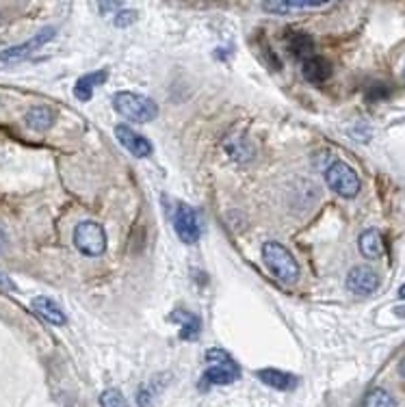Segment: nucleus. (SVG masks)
<instances>
[{
  "mask_svg": "<svg viewBox=\"0 0 405 407\" xmlns=\"http://www.w3.org/2000/svg\"><path fill=\"white\" fill-rule=\"evenodd\" d=\"M262 258L269 267V271L284 284H293L299 278V262L295 256L278 241H267L262 245Z\"/></svg>",
  "mask_w": 405,
  "mask_h": 407,
  "instance_id": "nucleus-2",
  "label": "nucleus"
},
{
  "mask_svg": "<svg viewBox=\"0 0 405 407\" xmlns=\"http://www.w3.org/2000/svg\"><path fill=\"white\" fill-rule=\"evenodd\" d=\"M286 46L297 59L315 57V39L304 31H286Z\"/></svg>",
  "mask_w": 405,
  "mask_h": 407,
  "instance_id": "nucleus-12",
  "label": "nucleus"
},
{
  "mask_svg": "<svg viewBox=\"0 0 405 407\" xmlns=\"http://www.w3.org/2000/svg\"><path fill=\"white\" fill-rule=\"evenodd\" d=\"M362 407H397V401L388 390L373 388L367 392V397L362 401Z\"/></svg>",
  "mask_w": 405,
  "mask_h": 407,
  "instance_id": "nucleus-19",
  "label": "nucleus"
},
{
  "mask_svg": "<svg viewBox=\"0 0 405 407\" xmlns=\"http://www.w3.org/2000/svg\"><path fill=\"white\" fill-rule=\"evenodd\" d=\"M399 371H401V375H403V379H405V360L401 362V366H399Z\"/></svg>",
  "mask_w": 405,
  "mask_h": 407,
  "instance_id": "nucleus-27",
  "label": "nucleus"
},
{
  "mask_svg": "<svg viewBox=\"0 0 405 407\" xmlns=\"http://www.w3.org/2000/svg\"><path fill=\"white\" fill-rule=\"evenodd\" d=\"M33 310L37 312L39 317H42L44 321L52 323V325H65V314H63V310L50 299V297H35V299L31 301Z\"/></svg>",
  "mask_w": 405,
  "mask_h": 407,
  "instance_id": "nucleus-16",
  "label": "nucleus"
},
{
  "mask_svg": "<svg viewBox=\"0 0 405 407\" xmlns=\"http://www.w3.org/2000/svg\"><path fill=\"white\" fill-rule=\"evenodd\" d=\"M326 182L328 186L336 195L341 197H356L362 188V182H360V175L356 173V169L347 165L343 160H336L332 165L326 169Z\"/></svg>",
  "mask_w": 405,
  "mask_h": 407,
  "instance_id": "nucleus-4",
  "label": "nucleus"
},
{
  "mask_svg": "<svg viewBox=\"0 0 405 407\" xmlns=\"http://www.w3.org/2000/svg\"><path fill=\"white\" fill-rule=\"evenodd\" d=\"M113 22H115V26H126V24L134 22V11H119Z\"/></svg>",
  "mask_w": 405,
  "mask_h": 407,
  "instance_id": "nucleus-22",
  "label": "nucleus"
},
{
  "mask_svg": "<svg viewBox=\"0 0 405 407\" xmlns=\"http://www.w3.org/2000/svg\"><path fill=\"white\" fill-rule=\"evenodd\" d=\"M347 288L356 295H371L380 288V275L371 267H354L347 275Z\"/></svg>",
  "mask_w": 405,
  "mask_h": 407,
  "instance_id": "nucleus-8",
  "label": "nucleus"
},
{
  "mask_svg": "<svg viewBox=\"0 0 405 407\" xmlns=\"http://www.w3.org/2000/svg\"><path fill=\"white\" fill-rule=\"evenodd\" d=\"M106 78H109V72L106 70H100V72H91V74H85L76 80L74 85V96L80 100V102H89L91 96H93V89L98 85H104Z\"/></svg>",
  "mask_w": 405,
  "mask_h": 407,
  "instance_id": "nucleus-13",
  "label": "nucleus"
},
{
  "mask_svg": "<svg viewBox=\"0 0 405 407\" xmlns=\"http://www.w3.org/2000/svg\"><path fill=\"white\" fill-rule=\"evenodd\" d=\"M386 96H388V89L384 85H375L369 91V100H380V98H386Z\"/></svg>",
  "mask_w": 405,
  "mask_h": 407,
  "instance_id": "nucleus-23",
  "label": "nucleus"
},
{
  "mask_svg": "<svg viewBox=\"0 0 405 407\" xmlns=\"http://www.w3.org/2000/svg\"><path fill=\"white\" fill-rule=\"evenodd\" d=\"M154 397H156L154 386H143L137 392V405L139 407H154Z\"/></svg>",
  "mask_w": 405,
  "mask_h": 407,
  "instance_id": "nucleus-21",
  "label": "nucleus"
},
{
  "mask_svg": "<svg viewBox=\"0 0 405 407\" xmlns=\"http://www.w3.org/2000/svg\"><path fill=\"white\" fill-rule=\"evenodd\" d=\"M0 286H3V288H9V291H13V288H16V284H13L7 275H3V273H0Z\"/></svg>",
  "mask_w": 405,
  "mask_h": 407,
  "instance_id": "nucleus-24",
  "label": "nucleus"
},
{
  "mask_svg": "<svg viewBox=\"0 0 405 407\" xmlns=\"http://www.w3.org/2000/svg\"><path fill=\"white\" fill-rule=\"evenodd\" d=\"M26 126L35 132H46L55 124V113L50 111L48 106H33L29 113H26Z\"/></svg>",
  "mask_w": 405,
  "mask_h": 407,
  "instance_id": "nucleus-18",
  "label": "nucleus"
},
{
  "mask_svg": "<svg viewBox=\"0 0 405 407\" xmlns=\"http://www.w3.org/2000/svg\"><path fill=\"white\" fill-rule=\"evenodd\" d=\"M360 251L364 258H369V260H377L382 254H384V241L380 230H364L360 234Z\"/></svg>",
  "mask_w": 405,
  "mask_h": 407,
  "instance_id": "nucleus-17",
  "label": "nucleus"
},
{
  "mask_svg": "<svg viewBox=\"0 0 405 407\" xmlns=\"http://www.w3.org/2000/svg\"><path fill=\"white\" fill-rule=\"evenodd\" d=\"M74 245L85 256H102L106 251V232L96 221H83L74 230Z\"/></svg>",
  "mask_w": 405,
  "mask_h": 407,
  "instance_id": "nucleus-5",
  "label": "nucleus"
},
{
  "mask_svg": "<svg viewBox=\"0 0 405 407\" xmlns=\"http://www.w3.org/2000/svg\"><path fill=\"white\" fill-rule=\"evenodd\" d=\"M115 137L117 141L126 147V150L132 154V156H137V158H145V156H150L152 154V143L147 141L143 134L139 132H134L130 126L126 124H117L115 126Z\"/></svg>",
  "mask_w": 405,
  "mask_h": 407,
  "instance_id": "nucleus-9",
  "label": "nucleus"
},
{
  "mask_svg": "<svg viewBox=\"0 0 405 407\" xmlns=\"http://www.w3.org/2000/svg\"><path fill=\"white\" fill-rule=\"evenodd\" d=\"M328 3H315V0H275V3H265L262 9L278 13V16H289L293 11H308V9H323Z\"/></svg>",
  "mask_w": 405,
  "mask_h": 407,
  "instance_id": "nucleus-14",
  "label": "nucleus"
},
{
  "mask_svg": "<svg viewBox=\"0 0 405 407\" xmlns=\"http://www.w3.org/2000/svg\"><path fill=\"white\" fill-rule=\"evenodd\" d=\"M100 405H102V407H128V405H126L124 395H121V392H119V390H115V388H109V390H104V392H102Z\"/></svg>",
  "mask_w": 405,
  "mask_h": 407,
  "instance_id": "nucleus-20",
  "label": "nucleus"
},
{
  "mask_svg": "<svg viewBox=\"0 0 405 407\" xmlns=\"http://www.w3.org/2000/svg\"><path fill=\"white\" fill-rule=\"evenodd\" d=\"M173 230H175V234H178V238L182 243H186V245H195V243L199 241V234H201L199 217H197L195 208L186 206V204H182V206L175 208V212H173Z\"/></svg>",
  "mask_w": 405,
  "mask_h": 407,
  "instance_id": "nucleus-6",
  "label": "nucleus"
},
{
  "mask_svg": "<svg viewBox=\"0 0 405 407\" xmlns=\"http://www.w3.org/2000/svg\"><path fill=\"white\" fill-rule=\"evenodd\" d=\"M302 74L310 85H323V83H328L332 76V65H330V61L315 54V57L304 61Z\"/></svg>",
  "mask_w": 405,
  "mask_h": 407,
  "instance_id": "nucleus-10",
  "label": "nucleus"
},
{
  "mask_svg": "<svg viewBox=\"0 0 405 407\" xmlns=\"http://www.w3.org/2000/svg\"><path fill=\"white\" fill-rule=\"evenodd\" d=\"M113 106L124 119L139 121V124H143V121H152L158 115V104L152 98L141 96V93H132V91L115 93Z\"/></svg>",
  "mask_w": 405,
  "mask_h": 407,
  "instance_id": "nucleus-3",
  "label": "nucleus"
},
{
  "mask_svg": "<svg viewBox=\"0 0 405 407\" xmlns=\"http://www.w3.org/2000/svg\"><path fill=\"white\" fill-rule=\"evenodd\" d=\"M55 33H57V29L55 26H48V29H42L37 35H33L29 42H24V44H18V46H11V48H7V50H3L0 52V61H7V63H11V61H22V59H26L29 54H33L35 50H39L42 46H46L50 39H55Z\"/></svg>",
  "mask_w": 405,
  "mask_h": 407,
  "instance_id": "nucleus-7",
  "label": "nucleus"
},
{
  "mask_svg": "<svg viewBox=\"0 0 405 407\" xmlns=\"http://www.w3.org/2000/svg\"><path fill=\"white\" fill-rule=\"evenodd\" d=\"M206 373L201 377V384L206 386H230L241 377V369L234 358L223 349H210L206 354Z\"/></svg>",
  "mask_w": 405,
  "mask_h": 407,
  "instance_id": "nucleus-1",
  "label": "nucleus"
},
{
  "mask_svg": "<svg viewBox=\"0 0 405 407\" xmlns=\"http://www.w3.org/2000/svg\"><path fill=\"white\" fill-rule=\"evenodd\" d=\"M169 321L180 323V338L182 341H195V338L199 336V332H201V321H199L197 314H193V312L175 310L169 317Z\"/></svg>",
  "mask_w": 405,
  "mask_h": 407,
  "instance_id": "nucleus-15",
  "label": "nucleus"
},
{
  "mask_svg": "<svg viewBox=\"0 0 405 407\" xmlns=\"http://www.w3.org/2000/svg\"><path fill=\"white\" fill-rule=\"evenodd\" d=\"M399 297H401V299H405V284L399 288Z\"/></svg>",
  "mask_w": 405,
  "mask_h": 407,
  "instance_id": "nucleus-26",
  "label": "nucleus"
},
{
  "mask_svg": "<svg viewBox=\"0 0 405 407\" xmlns=\"http://www.w3.org/2000/svg\"><path fill=\"white\" fill-rule=\"evenodd\" d=\"M258 379L273 390H282V392H289V390H295L297 384H299V379L291 373H284V371H278V369H262L256 373Z\"/></svg>",
  "mask_w": 405,
  "mask_h": 407,
  "instance_id": "nucleus-11",
  "label": "nucleus"
},
{
  "mask_svg": "<svg viewBox=\"0 0 405 407\" xmlns=\"http://www.w3.org/2000/svg\"><path fill=\"white\" fill-rule=\"evenodd\" d=\"M5 245H7V238H5V232H3V230H0V254H3Z\"/></svg>",
  "mask_w": 405,
  "mask_h": 407,
  "instance_id": "nucleus-25",
  "label": "nucleus"
}]
</instances>
